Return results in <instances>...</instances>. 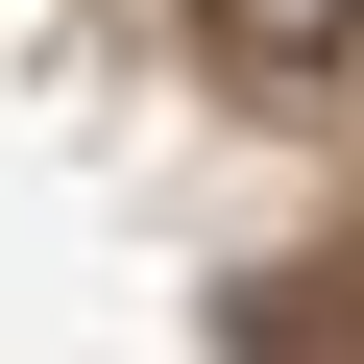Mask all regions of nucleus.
<instances>
[{
    "label": "nucleus",
    "instance_id": "f257e3e1",
    "mask_svg": "<svg viewBox=\"0 0 364 364\" xmlns=\"http://www.w3.org/2000/svg\"><path fill=\"white\" fill-rule=\"evenodd\" d=\"M340 25H364V0H243V49H340Z\"/></svg>",
    "mask_w": 364,
    "mask_h": 364
}]
</instances>
